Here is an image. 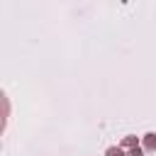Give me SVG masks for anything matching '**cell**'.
I'll return each mask as SVG.
<instances>
[{
    "label": "cell",
    "instance_id": "obj_4",
    "mask_svg": "<svg viewBox=\"0 0 156 156\" xmlns=\"http://www.w3.org/2000/svg\"><path fill=\"white\" fill-rule=\"evenodd\" d=\"M141 154H144V146H134V149H129L127 156H141Z\"/></svg>",
    "mask_w": 156,
    "mask_h": 156
},
{
    "label": "cell",
    "instance_id": "obj_1",
    "mask_svg": "<svg viewBox=\"0 0 156 156\" xmlns=\"http://www.w3.org/2000/svg\"><path fill=\"white\" fill-rule=\"evenodd\" d=\"M141 146H144V151H156V134H154V132L144 134V141H141Z\"/></svg>",
    "mask_w": 156,
    "mask_h": 156
},
{
    "label": "cell",
    "instance_id": "obj_2",
    "mask_svg": "<svg viewBox=\"0 0 156 156\" xmlns=\"http://www.w3.org/2000/svg\"><path fill=\"white\" fill-rule=\"evenodd\" d=\"M134 146H139L136 136H124V139H122V149H134Z\"/></svg>",
    "mask_w": 156,
    "mask_h": 156
},
{
    "label": "cell",
    "instance_id": "obj_3",
    "mask_svg": "<svg viewBox=\"0 0 156 156\" xmlns=\"http://www.w3.org/2000/svg\"><path fill=\"white\" fill-rule=\"evenodd\" d=\"M105 156H127V154H124L122 146H110V149L105 151Z\"/></svg>",
    "mask_w": 156,
    "mask_h": 156
}]
</instances>
